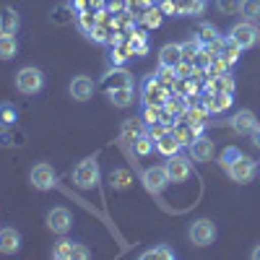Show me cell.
<instances>
[{
	"label": "cell",
	"instance_id": "6da1fadb",
	"mask_svg": "<svg viewBox=\"0 0 260 260\" xmlns=\"http://www.w3.org/2000/svg\"><path fill=\"white\" fill-rule=\"evenodd\" d=\"M219 161H221V167L226 169V175H229L234 182H240V185L252 182L255 172H257V164H255L250 156L240 154V148H234V146L224 148V154H221Z\"/></svg>",
	"mask_w": 260,
	"mask_h": 260
},
{
	"label": "cell",
	"instance_id": "7a4b0ae2",
	"mask_svg": "<svg viewBox=\"0 0 260 260\" xmlns=\"http://www.w3.org/2000/svg\"><path fill=\"white\" fill-rule=\"evenodd\" d=\"M102 182V169H99V161L96 156H86L76 169H73V185L81 187V190H91Z\"/></svg>",
	"mask_w": 260,
	"mask_h": 260
},
{
	"label": "cell",
	"instance_id": "3957f363",
	"mask_svg": "<svg viewBox=\"0 0 260 260\" xmlns=\"http://www.w3.org/2000/svg\"><path fill=\"white\" fill-rule=\"evenodd\" d=\"M13 83L24 96H34V94H39L42 89H45V73H42L39 68H34V65H26V68H21L16 73Z\"/></svg>",
	"mask_w": 260,
	"mask_h": 260
},
{
	"label": "cell",
	"instance_id": "277c9868",
	"mask_svg": "<svg viewBox=\"0 0 260 260\" xmlns=\"http://www.w3.org/2000/svg\"><path fill=\"white\" fill-rule=\"evenodd\" d=\"M257 29H255V24L252 21H242V24H234L232 29H229V34H226V39H232L240 50H252L255 45H257Z\"/></svg>",
	"mask_w": 260,
	"mask_h": 260
},
{
	"label": "cell",
	"instance_id": "5b68a950",
	"mask_svg": "<svg viewBox=\"0 0 260 260\" xmlns=\"http://www.w3.org/2000/svg\"><path fill=\"white\" fill-rule=\"evenodd\" d=\"M187 237L195 247H208L216 240V224L211 219H195L187 229Z\"/></svg>",
	"mask_w": 260,
	"mask_h": 260
},
{
	"label": "cell",
	"instance_id": "8992f818",
	"mask_svg": "<svg viewBox=\"0 0 260 260\" xmlns=\"http://www.w3.org/2000/svg\"><path fill=\"white\" fill-rule=\"evenodd\" d=\"M52 257H55V260H89L91 252H89V247L81 245V242L60 240V242H55V247H52Z\"/></svg>",
	"mask_w": 260,
	"mask_h": 260
},
{
	"label": "cell",
	"instance_id": "52a82bcc",
	"mask_svg": "<svg viewBox=\"0 0 260 260\" xmlns=\"http://www.w3.org/2000/svg\"><path fill=\"white\" fill-rule=\"evenodd\" d=\"M29 182H31V187H37V190H52L55 182H57V172L52 169V164L39 161V164H34L31 172H29Z\"/></svg>",
	"mask_w": 260,
	"mask_h": 260
},
{
	"label": "cell",
	"instance_id": "ba28073f",
	"mask_svg": "<svg viewBox=\"0 0 260 260\" xmlns=\"http://www.w3.org/2000/svg\"><path fill=\"white\" fill-rule=\"evenodd\" d=\"M172 96V89H167L164 83H159L156 76H148L143 81V104H156V107H164L167 99Z\"/></svg>",
	"mask_w": 260,
	"mask_h": 260
},
{
	"label": "cell",
	"instance_id": "9c48e42d",
	"mask_svg": "<svg viewBox=\"0 0 260 260\" xmlns=\"http://www.w3.org/2000/svg\"><path fill=\"white\" fill-rule=\"evenodd\" d=\"M167 175H169V182H185V180H190V175H192V164H190V159H185V156H180V154H175V156H167Z\"/></svg>",
	"mask_w": 260,
	"mask_h": 260
},
{
	"label": "cell",
	"instance_id": "30bf717a",
	"mask_svg": "<svg viewBox=\"0 0 260 260\" xmlns=\"http://www.w3.org/2000/svg\"><path fill=\"white\" fill-rule=\"evenodd\" d=\"M47 226H50V232L52 234H68L71 232V226H73V216H71V211L68 208H62V206H57V208H52L50 213H47Z\"/></svg>",
	"mask_w": 260,
	"mask_h": 260
},
{
	"label": "cell",
	"instance_id": "8fae6325",
	"mask_svg": "<svg viewBox=\"0 0 260 260\" xmlns=\"http://www.w3.org/2000/svg\"><path fill=\"white\" fill-rule=\"evenodd\" d=\"M187 151H190V161H198V164H206V161H211L216 156V146L206 136H198L187 146Z\"/></svg>",
	"mask_w": 260,
	"mask_h": 260
},
{
	"label": "cell",
	"instance_id": "7c38bea8",
	"mask_svg": "<svg viewBox=\"0 0 260 260\" xmlns=\"http://www.w3.org/2000/svg\"><path fill=\"white\" fill-rule=\"evenodd\" d=\"M201 102L208 107L211 115H221L232 107V94H226V91H201Z\"/></svg>",
	"mask_w": 260,
	"mask_h": 260
},
{
	"label": "cell",
	"instance_id": "4fadbf2b",
	"mask_svg": "<svg viewBox=\"0 0 260 260\" xmlns=\"http://www.w3.org/2000/svg\"><path fill=\"white\" fill-rule=\"evenodd\" d=\"M143 185L151 192H164V187L169 185V175H167V167H148L143 172Z\"/></svg>",
	"mask_w": 260,
	"mask_h": 260
},
{
	"label": "cell",
	"instance_id": "5bb4252c",
	"mask_svg": "<svg viewBox=\"0 0 260 260\" xmlns=\"http://www.w3.org/2000/svg\"><path fill=\"white\" fill-rule=\"evenodd\" d=\"M125 86H133V76H130L122 65H112V71L104 76V81H102V89L104 91H115V89H125Z\"/></svg>",
	"mask_w": 260,
	"mask_h": 260
},
{
	"label": "cell",
	"instance_id": "9a60e30c",
	"mask_svg": "<svg viewBox=\"0 0 260 260\" xmlns=\"http://www.w3.org/2000/svg\"><path fill=\"white\" fill-rule=\"evenodd\" d=\"M169 130L177 136V141H180L182 146H190L195 138L201 136V130H203V127L192 125V122H190V120H185V117H177V120H175V125H172Z\"/></svg>",
	"mask_w": 260,
	"mask_h": 260
},
{
	"label": "cell",
	"instance_id": "2e32d148",
	"mask_svg": "<svg viewBox=\"0 0 260 260\" xmlns=\"http://www.w3.org/2000/svg\"><path fill=\"white\" fill-rule=\"evenodd\" d=\"M94 91H96V83L89 76H76L71 81V96L76 102H89L94 96Z\"/></svg>",
	"mask_w": 260,
	"mask_h": 260
},
{
	"label": "cell",
	"instance_id": "e0dca14e",
	"mask_svg": "<svg viewBox=\"0 0 260 260\" xmlns=\"http://www.w3.org/2000/svg\"><path fill=\"white\" fill-rule=\"evenodd\" d=\"M229 125H232V130L234 133H240V136H250L252 130L257 127V117H255V112L252 110H240L232 120H229Z\"/></svg>",
	"mask_w": 260,
	"mask_h": 260
},
{
	"label": "cell",
	"instance_id": "ac0fdd59",
	"mask_svg": "<svg viewBox=\"0 0 260 260\" xmlns=\"http://www.w3.org/2000/svg\"><path fill=\"white\" fill-rule=\"evenodd\" d=\"M21 250V232L13 226H0V252L16 255Z\"/></svg>",
	"mask_w": 260,
	"mask_h": 260
},
{
	"label": "cell",
	"instance_id": "d6986e66",
	"mask_svg": "<svg viewBox=\"0 0 260 260\" xmlns=\"http://www.w3.org/2000/svg\"><path fill=\"white\" fill-rule=\"evenodd\" d=\"M21 26V16L16 8H0V34H16Z\"/></svg>",
	"mask_w": 260,
	"mask_h": 260
},
{
	"label": "cell",
	"instance_id": "ffe728a7",
	"mask_svg": "<svg viewBox=\"0 0 260 260\" xmlns=\"http://www.w3.org/2000/svg\"><path fill=\"white\" fill-rule=\"evenodd\" d=\"M180 60H182V47L175 42H169L159 50V65H164V68H177Z\"/></svg>",
	"mask_w": 260,
	"mask_h": 260
},
{
	"label": "cell",
	"instance_id": "44dd1931",
	"mask_svg": "<svg viewBox=\"0 0 260 260\" xmlns=\"http://www.w3.org/2000/svg\"><path fill=\"white\" fill-rule=\"evenodd\" d=\"M154 143H156V151L164 154V156H175V154H180V148H182V143L177 141V136L172 133V130H167V133L161 138H156Z\"/></svg>",
	"mask_w": 260,
	"mask_h": 260
},
{
	"label": "cell",
	"instance_id": "7402d4cb",
	"mask_svg": "<svg viewBox=\"0 0 260 260\" xmlns=\"http://www.w3.org/2000/svg\"><path fill=\"white\" fill-rule=\"evenodd\" d=\"M203 91H226V94H232V91H234V78H232V73H224V76H213V78H206Z\"/></svg>",
	"mask_w": 260,
	"mask_h": 260
},
{
	"label": "cell",
	"instance_id": "603a6c76",
	"mask_svg": "<svg viewBox=\"0 0 260 260\" xmlns=\"http://www.w3.org/2000/svg\"><path fill=\"white\" fill-rule=\"evenodd\" d=\"M175 11L180 16H203L206 0H175Z\"/></svg>",
	"mask_w": 260,
	"mask_h": 260
},
{
	"label": "cell",
	"instance_id": "cb8c5ba5",
	"mask_svg": "<svg viewBox=\"0 0 260 260\" xmlns=\"http://www.w3.org/2000/svg\"><path fill=\"white\" fill-rule=\"evenodd\" d=\"M175 257H177V252L169 245H156V247L141 252V260H175Z\"/></svg>",
	"mask_w": 260,
	"mask_h": 260
},
{
	"label": "cell",
	"instance_id": "d4e9b609",
	"mask_svg": "<svg viewBox=\"0 0 260 260\" xmlns=\"http://www.w3.org/2000/svg\"><path fill=\"white\" fill-rule=\"evenodd\" d=\"M161 21H164V11H161L159 6H151V8H146V11L141 13V24H143L146 29H159Z\"/></svg>",
	"mask_w": 260,
	"mask_h": 260
},
{
	"label": "cell",
	"instance_id": "484cf974",
	"mask_svg": "<svg viewBox=\"0 0 260 260\" xmlns=\"http://www.w3.org/2000/svg\"><path fill=\"white\" fill-rule=\"evenodd\" d=\"M107 96H110V102L115 107H130L136 99V91L133 86H125V89H115V91H107Z\"/></svg>",
	"mask_w": 260,
	"mask_h": 260
},
{
	"label": "cell",
	"instance_id": "4316f807",
	"mask_svg": "<svg viewBox=\"0 0 260 260\" xmlns=\"http://www.w3.org/2000/svg\"><path fill=\"white\" fill-rule=\"evenodd\" d=\"M18 52L16 34H0V60H13Z\"/></svg>",
	"mask_w": 260,
	"mask_h": 260
},
{
	"label": "cell",
	"instance_id": "83f0119b",
	"mask_svg": "<svg viewBox=\"0 0 260 260\" xmlns=\"http://www.w3.org/2000/svg\"><path fill=\"white\" fill-rule=\"evenodd\" d=\"M154 148H156V143H154V138L148 136V130H143V133L133 141V151H136V156H148Z\"/></svg>",
	"mask_w": 260,
	"mask_h": 260
},
{
	"label": "cell",
	"instance_id": "f1b7e54d",
	"mask_svg": "<svg viewBox=\"0 0 260 260\" xmlns=\"http://www.w3.org/2000/svg\"><path fill=\"white\" fill-rule=\"evenodd\" d=\"M16 120H18V110L11 104V102H3L0 104V127H13L16 125Z\"/></svg>",
	"mask_w": 260,
	"mask_h": 260
},
{
	"label": "cell",
	"instance_id": "f546056e",
	"mask_svg": "<svg viewBox=\"0 0 260 260\" xmlns=\"http://www.w3.org/2000/svg\"><path fill=\"white\" fill-rule=\"evenodd\" d=\"M130 182H133V177H130L127 169L120 167V169H112V172H110V185H112L115 190H127Z\"/></svg>",
	"mask_w": 260,
	"mask_h": 260
},
{
	"label": "cell",
	"instance_id": "4dcf8cb0",
	"mask_svg": "<svg viewBox=\"0 0 260 260\" xmlns=\"http://www.w3.org/2000/svg\"><path fill=\"white\" fill-rule=\"evenodd\" d=\"M240 52H242V50L237 47V45H234L232 39H226V37L221 39V47H219V55H221V57H224V60H226L229 65H234L237 60H240Z\"/></svg>",
	"mask_w": 260,
	"mask_h": 260
},
{
	"label": "cell",
	"instance_id": "1f68e13d",
	"mask_svg": "<svg viewBox=\"0 0 260 260\" xmlns=\"http://www.w3.org/2000/svg\"><path fill=\"white\" fill-rule=\"evenodd\" d=\"M229 68H232V65L221 57V55H216L211 62H208V68H206V76L208 78H213V76H224V73H229Z\"/></svg>",
	"mask_w": 260,
	"mask_h": 260
},
{
	"label": "cell",
	"instance_id": "d6a6232c",
	"mask_svg": "<svg viewBox=\"0 0 260 260\" xmlns=\"http://www.w3.org/2000/svg\"><path fill=\"white\" fill-rule=\"evenodd\" d=\"M180 47H182V60L192 62L195 57H198V52L203 50V42H201L198 37H192L190 42H185V45H180Z\"/></svg>",
	"mask_w": 260,
	"mask_h": 260
},
{
	"label": "cell",
	"instance_id": "836d02e7",
	"mask_svg": "<svg viewBox=\"0 0 260 260\" xmlns=\"http://www.w3.org/2000/svg\"><path fill=\"white\" fill-rule=\"evenodd\" d=\"M99 24V18H96V13L91 11V8H86V11H78V26L86 31V34H89L94 26Z\"/></svg>",
	"mask_w": 260,
	"mask_h": 260
},
{
	"label": "cell",
	"instance_id": "e575fe53",
	"mask_svg": "<svg viewBox=\"0 0 260 260\" xmlns=\"http://www.w3.org/2000/svg\"><path fill=\"white\" fill-rule=\"evenodd\" d=\"M240 13L247 21H257L260 18V0H242V3H240Z\"/></svg>",
	"mask_w": 260,
	"mask_h": 260
},
{
	"label": "cell",
	"instance_id": "d590c367",
	"mask_svg": "<svg viewBox=\"0 0 260 260\" xmlns=\"http://www.w3.org/2000/svg\"><path fill=\"white\" fill-rule=\"evenodd\" d=\"M110 34H112V26H110V24H96V26L89 31V39L104 45V42H110Z\"/></svg>",
	"mask_w": 260,
	"mask_h": 260
},
{
	"label": "cell",
	"instance_id": "8d00e7d4",
	"mask_svg": "<svg viewBox=\"0 0 260 260\" xmlns=\"http://www.w3.org/2000/svg\"><path fill=\"white\" fill-rule=\"evenodd\" d=\"M156 78H159V83H164V86H167V89L175 91V83H177V73H175V68H164V65H159Z\"/></svg>",
	"mask_w": 260,
	"mask_h": 260
},
{
	"label": "cell",
	"instance_id": "74e56055",
	"mask_svg": "<svg viewBox=\"0 0 260 260\" xmlns=\"http://www.w3.org/2000/svg\"><path fill=\"white\" fill-rule=\"evenodd\" d=\"M195 37H198V39L203 42V45H211V42L219 39V31H216L211 24H201V26H198V31H195Z\"/></svg>",
	"mask_w": 260,
	"mask_h": 260
},
{
	"label": "cell",
	"instance_id": "f35d334b",
	"mask_svg": "<svg viewBox=\"0 0 260 260\" xmlns=\"http://www.w3.org/2000/svg\"><path fill=\"white\" fill-rule=\"evenodd\" d=\"M240 3L242 0H216V8L224 16H234V13H240Z\"/></svg>",
	"mask_w": 260,
	"mask_h": 260
},
{
	"label": "cell",
	"instance_id": "ab89813d",
	"mask_svg": "<svg viewBox=\"0 0 260 260\" xmlns=\"http://www.w3.org/2000/svg\"><path fill=\"white\" fill-rule=\"evenodd\" d=\"M154 6V0H125V8L130 11V13H136V16H141L146 8H151Z\"/></svg>",
	"mask_w": 260,
	"mask_h": 260
},
{
	"label": "cell",
	"instance_id": "60d3db41",
	"mask_svg": "<svg viewBox=\"0 0 260 260\" xmlns=\"http://www.w3.org/2000/svg\"><path fill=\"white\" fill-rule=\"evenodd\" d=\"M141 133H143V130L136 125V120H127V122H125V127H122V136H125L127 141H136Z\"/></svg>",
	"mask_w": 260,
	"mask_h": 260
},
{
	"label": "cell",
	"instance_id": "b9f144b4",
	"mask_svg": "<svg viewBox=\"0 0 260 260\" xmlns=\"http://www.w3.org/2000/svg\"><path fill=\"white\" fill-rule=\"evenodd\" d=\"M192 71H195V65H192V62H187V60H180V62H177V68H175L177 78H190V76H192Z\"/></svg>",
	"mask_w": 260,
	"mask_h": 260
},
{
	"label": "cell",
	"instance_id": "7bdbcfd3",
	"mask_svg": "<svg viewBox=\"0 0 260 260\" xmlns=\"http://www.w3.org/2000/svg\"><path fill=\"white\" fill-rule=\"evenodd\" d=\"M250 138H252V146L260 151V122H257V127L252 130V133H250Z\"/></svg>",
	"mask_w": 260,
	"mask_h": 260
},
{
	"label": "cell",
	"instance_id": "ee69618b",
	"mask_svg": "<svg viewBox=\"0 0 260 260\" xmlns=\"http://www.w3.org/2000/svg\"><path fill=\"white\" fill-rule=\"evenodd\" d=\"M161 11L164 13H177L175 11V0H161Z\"/></svg>",
	"mask_w": 260,
	"mask_h": 260
},
{
	"label": "cell",
	"instance_id": "f6af8a7d",
	"mask_svg": "<svg viewBox=\"0 0 260 260\" xmlns=\"http://www.w3.org/2000/svg\"><path fill=\"white\" fill-rule=\"evenodd\" d=\"M89 8L91 11H104V0H89Z\"/></svg>",
	"mask_w": 260,
	"mask_h": 260
},
{
	"label": "cell",
	"instance_id": "bcb514c9",
	"mask_svg": "<svg viewBox=\"0 0 260 260\" xmlns=\"http://www.w3.org/2000/svg\"><path fill=\"white\" fill-rule=\"evenodd\" d=\"M250 257H252V260H260V245H257V247L250 252Z\"/></svg>",
	"mask_w": 260,
	"mask_h": 260
},
{
	"label": "cell",
	"instance_id": "7dc6e473",
	"mask_svg": "<svg viewBox=\"0 0 260 260\" xmlns=\"http://www.w3.org/2000/svg\"><path fill=\"white\" fill-rule=\"evenodd\" d=\"M159 3H161V0H159Z\"/></svg>",
	"mask_w": 260,
	"mask_h": 260
}]
</instances>
